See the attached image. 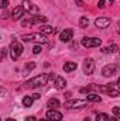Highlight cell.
Returning a JSON list of instances; mask_svg holds the SVG:
<instances>
[{"mask_svg": "<svg viewBox=\"0 0 120 121\" xmlns=\"http://www.w3.org/2000/svg\"><path fill=\"white\" fill-rule=\"evenodd\" d=\"M24 9H23V6H17V7H14V10H13V13H11V17H13V20H20L23 16H24Z\"/></svg>", "mask_w": 120, "mask_h": 121, "instance_id": "cell-13", "label": "cell"}, {"mask_svg": "<svg viewBox=\"0 0 120 121\" xmlns=\"http://www.w3.org/2000/svg\"><path fill=\"white\" fill-rule=\"evenodd\" d=\"M117 72V66L116 65H106L103 69H102V75L105 76V78H112L115 73Z\"/></svg>", "mask_w": 120, "mask_h": 121, "instance_id": "cell-8", "label": "cell"}, {"mask_svg": "<svg viewBox=\"0 0 120 121\" xmlns=\"http://www.w3.org/2000/svg\"><path fill=\"white\" fill-rule=\"evenodd\" d=\"M32 101H34V99H32L31 96H26V97L23 99V106H24V107H30L31 104H32Z\"/></svg>", "mask_w": 120, "mask_h": 121, "instance_id": "cell-21", "label": "cell"}, {"mask_svg": "<svg viewBox=\"0 0 120 121\" xmlns=\"http://www.w3.org/2000/svg\"><path fill=\"white\" fill-rule=\"evenodd\" d=\"M110 121H117V117H113V118H112Z\"/></svg>", "mask_w": 120, "mask_h": 121, "instance_id": "cell-35", "label": "cell"}, {"mask_svg": "<svg viewBox=\"0 0 120 121\" xmlns=\"http://www.w3.org/2000/svg\"><path fill=\"white\" fill-rule=\"evenodd\" d=\"M79 26H81L82 28H86V27L89 26V20H88L86 17H81V20H79Z\"/></svg>", "mask_w": 120, "mask_h": 121, "instance_id": "cell-23", "label": "cell"}, {"mask_svg": "<svg viewBox=\"0 0 120 121\" xmlns=\"http://www.w3.org/2000/svg\"><path fill=\"white\" fill-rule=\"evenodd\" d=\"M21 39L24 42H37V44H47L48 38L44 34H38V32H32V34H24L21 37Z\"/></svg>", "mask_w": 120, "mask_h": 121, "instance_id": "cell-3", "label": "cell"}, {"mask_svg": "<svg viewBox=\"0 0 120 121\" xmlns=\"http://www.w3.org/2000/svg\"><path fill=\"white\" fill-rule=\"evenodd\" d=\"M7 17H9V13H3L1 14V18H7Z\"/></svg>", "mask_w": 120, "mask_h": 121, "instance_id": "cell-32", "label": "cell"}, {"mask_svg": "<svg viewBox=\"0 0 120 121\" xmlns=\"http://www.w3.org/2000/svg\"><path fill=\"white\" fill-rule=\"evenodd\" d=\"M76 68H78V65H76L75 62H66V63L64 65V70H65V72H74Z\"/></svg>", "mask_w": 120, "mask_h": 121, "instance_id": "cell-17", "label": "cell"}, {"mask_svg": "<svg viewBox=\"0 0 120 121\" xmlns=\"http://www.w3.org/2000/svg\"><path fill=\"white\" fill-rule=\"evenodd\" d=\"M65 86H66V80L62 76H57L55 78V89L62 90V89H65Z\"/></svg>", "mask_w": 120, "mask_h": 121, "instance_id": "cell-14", "label": "cell"}, {"mask_svg": "<svg viewBox=\"0 0 120 121\" xmlns=\"http://www.w3.org/2000/svg\"><path fill=\"white\" fill-rule=\"evenodd\" d=\"M35 68V63L34 62H31V63H27L26 65V70H31V69H34Z\"/></svg>", "mask_w": 120, "mask_h": 121, "instance_id": "cell-27", "label": "cell"}, {"mask_svg": "<svg viewBox=\"0 0 120 121\" xmlns=\"http://www.w3.org/2000/svg\"><path fill=\"white\" fill-rule=\"evenodd\" d=\"M40 31H41V34H52L55 30L50 26H42V27H40Z\"/></svg>", "mask_w": 120, "mask_h": 121, "instance_id": "cell-19", "label": "cell"}, {"mask_svg": "<svg viewBox=\"0 0 120 121\" xmlns=\"http://www.w3.org/2000/svg\"><path fill=\"white\" fill-rule=\"evenodd\" d=\"M6 121H16V120H14V118H7Z\"/></svg>", "mask_w": 120, "mask_h": 121, "instance_id": "cell-36", "label": "cell"}, {"mask_svg": "<svg viewBox=\"0 0 120 121\" xmlns=\"http://www.w3.org/2000/svg\"><path fill=\"white\" fill-rule=\"evenodd\" d=\"M83 121H90V120H89V118H88V117H86V118H85V120H83Z\"/></svg>", "mask_w": 120, "mask_h": 121, "instance_id": "cell-38", "label": "cell"}, {"mask_svg": "<svg viewBox=\"0 0 120 121\" xmlns=\"http://www.w3.org/2000/svg\"><path fill=\"white\" fill-rule=\"evenodd\" d=\"M45 21H47V17H44V16H34L28 23H30V26H35V24H41V23H45Z\"/></svg>", "mask_w": 120, "mask_h": 121, "instance_id": "cell-15", "label": "cell"}, {"mask_svg": "<svg viewBox=\"0 0 120 121\" xmlns=\"http://www.w3.org/2000/svg\"><path fill=\"white\" fill-rule=\"evenodd\" d=\"M75 3H76L79 7H81V6H83V1H82V0H75Z\"/></svg>", "mask_w": 120, "mask_h": 121, "instance_id": "cell-30", "label": "cell"}, {"mask_svg": "<svg viewBox=\"0 0 120 121\" xmlns=\"http://www.w3.org/2000/svg\"><path fill=\"white\" fill-rule=\"evenodd\" d=\"M47 118L51 121H61L62 120V114H61L60 111H57V110H48L47 111Z\"/></svg>", "mask_w": 120, "mask_h": 121, "instance_id": "cell-11", "label": "cell"}, {"mask_svg": "<svg viewBox=\"0 0 120 121\" xmlns=\"http://www.w3.org/2000/svg\"><path fill=\"white\" fill-rule=\"evenodd\" d=\"M117 45H110V47H105V48H102V52L103 54H116L117 52Z\"/></svg>", "mask_w": 120, "mask_h": 121, "instance_id": "cell-16", "label": "cell"}, {"mask_svg": "<svg viewBox=\"0 0 120 121\" xmlns=\"http://www.w3.org/2000/svg\"><path fill=\"white\" fill-rule=\"evenodd\" d=\"M64 106L66 108H82V107L86 106V101L81 100V99H74V100H68Z\"/></svg>", "mask_w": 120, "mask_h": 121, "instance_id": "cell-6", "label": "cell"}, {"mask_svg": "<svg viewBox=\"0 0 120 121\" xmlns=\"http://www.w3.org/2000/svg\"><path fill=\"white\" fill-rule=\"evenodd\" d=\"M23 9H24V11H28V13H32V14H37L40 11L38 7L34 3H31L30 0H23Z\"/></svg>", "mask_w": 120, "mask_h": 121, "instance_id": "cell-9", "label": "cell"}, {"mask_svg": "<svg viewBox=\"0 0 120 121\" xmlns=\"http://www.w3.org/2000/svg\"><path fill=\"white\" fill-rule=\"evenodd\" d=\"M6 54H7V48H3V49H1V54H0V60H3V59H4Z\"/></svg>", "mask_w": 120, "mask_h": 121, "instance_id": "cell-29", "label": "cell"}, {"mask_svg": "<svg viewBox=\"0 0 120 121\" xmlns=\"http://www.w3.org/2000/svg\"><path fill=\"white\" fill-rule=\"evenodd\" d=\"M86 90H96V91H102V93H106L107 96H112V97H117L120 94L119 90L110 87V86H97V85H89L86 89H82V91Z\"/></svg>", "mask_w": 120, "mask_h": 121, "instance_id": "cell-2", "label": "cell"}, {"mask_svg": "<svg viewBox=\"0 0 120 121\" xmlns=\"http://www.w3.org/2000/svg\"><path fill=\"white\" fill-rule=\"evenodd\" d=\"M41 51H42V48H41L40 45H35V47L32 48V54H35V55H37V54H40Z\"/></svg>", "mask_w": 120, "mask_h": 121, "instance_id": "cell-25", "label": "cell"}, {"mask_svg": "<svg viewBox=\"0 0 120 121\" xmlns=\"http://www.w3.org/2000/svg\"><path fill=\"white\" fill-rule=\"evenodd\" d=\"M72 37H74V30H72V28H66V30H64L60 34V39L62 41V42H68V41H71Z\"/></svg>", "mask_w": 120, "mask_h": 121, "instance_id": "cell-10", "label": "cell"}, {"mask_svg": "<svg viewBox=\"0 0 120 121\" xmlns=\"http://www.w3.org/2000/svg\"><path fill=\"white\" fill-rule=\"evenodd\" d=\"M112 111H113L115 117H120V108H119V107H115V108H113Z\"/></svg>", "mask_w": 120, "mask_h": 121, "instance_id": "cell-28", "label": "cell"}, {"mask_svg": "<svg viewBox=\"0 0 120 121\" xmlns=\"http://www.w3.org/2000/svg\"><path fill=\"white\" fill-rule=\"evenodd\" d=\"M109 24H110V20L107 17H99L95 20V26L97 28H106V27H109Z\"/></svg>", "mask_w": 120, "mask_h": 121, "instance_id": "cell-12", "label": "cell"}, {"mask_svg": "<svg viewBox=\"0 0 120 121\" xmlns=\"http://www.w3.org/2000/svg\"><path fill=\"white\" fill-rule=\"evenodd\" d=\"M23 45L20 44V42H17V41H14L11 45H10V56H11V59L13 60H17L20 56H21V54H23Z\"/></svg>", "mask_w": 120, "mask_h": 121, "instance_id": "cell-4", "label": "cell"}, {"mask_svg": "<svg viewBox=\"0 0 120 121\" xmlns=\"http://www.w3.org/2000/svg\"><path fill=\"white\" fill-rule=\"evenodd\" d=\"M71 94H72L71 91H66V93H65V97H66V99H69V97H71Z\"/></svg>", "mask_w": 120, "mask_h": 121, "instance_id": "cell-33", "label": "cell"}, {"mask_svg": "<svg viewBox=\"0 0 120 121\" xmlns=\"http://www.w3.org/2000/svg\"><path fill=\"white\" fill-rule=\"evenodd\" d=\"M9 1L10 0H0V9H6L9 6Z\"/></svg>", "mask_w": 120, "mask_h": 121, "instance_id": "cell-26", "label": "cell"}, {"mask_svg": "<svg viewBox=\"0 0 120 121\" xmlns=\"http://www.w3.org/2000/svg\"><path fill=\"white\" fill-rule=\"evenodd\" d=\"M81 44H82V45H83L85 48L100 47V45H102V39H99V38H89V37H86V38H82Z\"/></svg>", "mask_w": 120, "mask_h": 121, "instance_id": "cell-5", "label": "cell"}, {"mask_svg": "<svg viewBox=\"0 0 120 121\" xmlns=\"http://www.w3.org/2000/svg\"><path fill=\"white\" fill-rule=\"evenodd\" d=\"M47 106H48L50 108L55 110V108H58V107L61 106V103H60V100H57V99H50L48 103H47Z\"/></svg>", "mask_w": 120, "mask_h": 121, "instance_id": "cell-18", "label": "cell"}, {"mask_svg": "<svg viewBox=\"0 0 120 121\" xmlns=\"http://www.w3.org/2000/svg\"><path fill=\"white\" fill-rule=\"evenodd\" d=\"M86 100L88 101H100V96L99 94H96V93H92V94H88V97H86Z\"/></svg>", "mask_w": 120, "mask_h": 121, "instance_id": "cell-20", "label": "cell"}, {"mask_svg": "<svg viewBox=\"0 0 120 121\" xmlns=\"http://www.w3.org/2000/svg\"><path fill=\"white\" fill-rule=\"evenodd\" d=\"M26 121H35V118L32 116H30V117H26Z\"/></svg>", "mask_w": 120, "mask_h": 121, "instance_id": "cell-31", "label": "cell"}, {"mask_svg": "<svg viewBox=\"0 0 120 121\" xmlns=\"http://www.w3.org/2000/svg\"><path fill=\"white\" fill-rule=\"evenodd\" d=\"M40 121H51V120H48V118H42V120H40Z\"/></svg>", "mask_w": 120, "mask_h": 121, "instance_id": "cell-37", "label": "cell"}, {"mask_svg": "<svg viewBox=\"0 0 120 121\" xmlns=\"http://www.w3.org/2000/svg\"><path fill=\"white\" fill-rule=\"evenodd\" d=\"M32 99H40V94H38V93H35V94L32 96Z\"/></svg>", "mask_w": 120, "mask_h": 121, "instance_id": "cell-34", "label": "cell"}, {"mask_svg": "<svg viewBox=\"0 0 120 121\" xmlns=\"http://www.w3.org/2000/svg\"><path fill=\"white\" fill-rule=\"evenodd\" d=\"M54 78H55V76H54V73H41V75H38V76H35V78L30 79V80L27 82L26 87H30V89L41 87V86L47 85V83H48V80H51V79H54Z\"/></svg>", "mask_w": 120, "mask_h": 121, "instance_id": "cell-1", "label": "cell"}, {"mask_svg": "<svg viewBox=\"0 0 120 121\" xmlns=\"http://www.w3.org/2000/svg\"><path fill=\"white\" fill-rule=\"evenodd\" d=\"M96 121H109V116L105 113H99L96 116Z\"/></svg>", "mask_w": 120, "mask_h": 121, "instance_id": "cell-22", "label": "cell"}, {"mask_svg": "<svg viewBox=\"0 0 120 121\" xmlns=\"http://www.w3.org/2000/svg\"><path fill=\"white\" fill-rule=\"evenodd\" d=\"M95 60L92 59V58H86V59L83 60V72L86 73V75H92L93 72H95Z\"/></svg>", "mask_w": 120, "mask_h": 121, "instance_id": "cell-7", "label": "cell"}, {"mask_svg": "<svg viewBox=\"0 0 120 121\" xmlns=\"http://www.w3.org/2000/svg\"><path fill=\"white\" fill-rule=\"evenodd\" d=\"M106 4H113V0H100V1L97 3V7H99V9H103Z\"/></svg>", "mask_w": 120, "mask_h": 121, "instance_id": "cell-24", "label": "cell"}, {"mask_svg": "<svg viewBox=\"0 0 120 121\" xmlns=\"http://www.w3.org/2000/svg\"><path fill=\"white\" fill-rule=\"evenodd\" d=\"M0 121H1V120H0Z\"/></svg>", "mask_w": 120, "mask_h": 121, "instance_id": "cell-39", "label": "cell"}]
</instances>
